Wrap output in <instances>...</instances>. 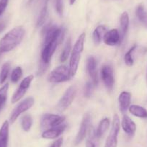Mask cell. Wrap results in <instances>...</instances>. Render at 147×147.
Segmentation results:
<instances>
[{"label":"cell","mask_w":147,"mask_h":147,"mask_svg":"<svg viewBox=\"0 0 147 147\" xmlns=\"http://www.w3.org/2000/svg\"><path fill=\"white\" fill-rule=\"evenodd\" d=\"M65 31L63 28L56 25L48 27L43 32V43L41 51V61L49 64L52 56L58 46L61 43L64 38Z\"/></svg>","instance_id":"1"},{"label":"cell","mask_w":147,"mask_h":147,"mask_svg":"<svg viewBox=\"0 0 147 147\" xmlns=\"http://www.w3.org/2000/svg\"><path fill=\"white\" fill-rule=\"evenodd\" d=\"M25 34V30L22 26L11 30L0 40V53H7L13 50L22 42Z\"/></svg>","instance_id":"2"},{"label":"cell","mask_w":147,"mask_h":147,"mask_svg":"<svg viewBox=\"0 0 147 147\" xmlns=\"http://www.w3.org/2000/svg\"><path fill=\"white\" fill-rule=\"evenodd\" d=\"M85 38L86 34L84 32L82 33L78 38L77 41H76L73 49H72L70 62H69V69H70L72 77L75 75L77 71V69H78L80 58H81L82 53L83 49H84Z\"/></svg>","instance_id":"3"},{"label":"cell","mask_w":147,"mask_h":147,"mask_svg":"<svg viewBox=\"0 0 147 147\" xmlns=\"http://www.w3.org/2000/svg\"><path fill=\"white\" fill-rule=\"evenodd\" d=\"M71 77L69 68L66 66H59L51 72L49 81L51 83H61L69 81Z\"/></svg>","instance_id":"4"},{"label":"cell","mask_w":147,"mask_h":147,"mask_svg":"<svg viewBox=\"0 0 147 147\" xmlns=\"http://www.w3.org/2000/svg\"><path fill=\"white\" fill-rule=\"evenodd\" d=\"M121 128V121L117 114H115L113 120L112 126L110 134L105 141V147H117L118 145V136Z\"/></svg>","instance_id":"5"},{"label":"cell","mask_w":147,"mask_h":147,"mask_svg":"<svg viewBox=\"0 0 147 147\" xmlns=\"http://www.w3.org/2000/svg\"><path fill=\"white\" fill-rule=\"evenodd\" d=\"M65 117L62 115H53V114H45L42 116L40 121V128L42 130L51 128L53 127L60 125L64 122Z\"/></svg>","instance_id":"6"},{"label":"cell","mask_w":147,"mask_h":147,"mask_svg":"<svg viewBox=\"0 0 147 147\" xmlns=\"http://www.w3.org/2000/svg\"><path fill=\"white\" fill-rule=\"evenodd\" d=\"M76 92H77V90L74 86H71L70 87L67 89L63 95L62 96L61 98L58 102L57 106V110H59V112H63L69 106L71 105L72 102L74 100L75 97Z\"/></svg>","instance_id":"7"},{"label":"cell","mask_w":147,"mask_h":147,"mask_svg":"<svg viewBox=\"0 0 147 147\" xmlns=\"http://www.w3.org/2000/svg\"><path fill=\"white\" fill-rule=\"evenodd\" d=\"M101 77L106 89L110 92L112 91L115 83V79L113 69L111 65L106 63L102 66Z\"/></svg>","instance_id":"8"},{"label":"cell","mask_w":147,"mask_h":147,"mask_svg":"<svg viewBox=\"0 0 147 147\" xmlns=\"http://www.w3.org/2000/svg\"><path fill=\"white\" fill-rule=\"evenodd\" d=\"M34 99L30 97L25 99L23 101L21 102L13 110L9 117V122L11 124L15 123V121L18 119V117L23 113L26 112L27 110H29L31 107L34 105Z\"/></svg>","instance_id":"9"},{"label":"cell","mask_w":147,"mask_h":147,"mask_svg":"<svg viewBox=\"0 0 147 147\" xmlns=\"http://www.w3.org/2000/svg\"><path fill=\"white\" fill-rule=\"evenodd\" d=\"M33 75H29L27 77H25L22 82H21L20 84L18 87V90H16L15 93H14L13 96L12 97V103H16L18 102L19 100L22 99V97L25 95L26 92L29 89L30 86L31 82L33 80Z\"/></svg>","instance_id":"10"},{"label":"cell","mask_w":147,"mask_h":147,"mask_svg":"<svg viewBox=\"0 0 147 147\" xmlns=\"http://www.w3.org/2000/svg\"><path fill=\"white\" fill-rule=\"evenodd\" d=\"M90 120H91V118H90V114H84V117L82 118V121L81 125H80V129H79L78 134H77L75 138V141H74L75 145L80 144L84 139V138H85L87 131H88L89 128H90Z\"/></svg>","instance_id":"11"},{"label":"cell","mask_w":147,"mask_h":147,"mask_svg":"<svg viewBox=\"0 0 147 147\" xmlns=\"http://www.w3.org/2000/svg\"><path fill=\"white\" fill-rule=\"evenodd\" d=\"M103 41L106 45L110 46H116L121 43V33L117 29H112L107 32L103 38Z\"/></svg>","instance_id":"12"},{"label":"cell","mask_w":147,"mask_h":147,"mask_svg":"<svg viewBox=\"0 0 147 147\" xmlns=\"http://www.w3.org/2000/svg\"><path fill=\"white\" fill-rule=\"evenodd\" d=\"M87 71L94 85L98 84V74L97 69V61L93 56H90L87 61Z\"/></svg>","instance_id":"13"},{"label":"cell","mask_w":147,"mask_h":147,"mask_svg":"<svg viewBox=\"0 0 147 147\" xmlns=\"http://www.w3.org/2000/svg\"><path fill=\"white\" fill-rule=\"evenodd\" d=\"M67 125L66 124H61L58 126L53 127L51 128L46 130L42 134V138H46V139H54L60 136L63 131L66 130Z\"/></svg>","instance_id":"14"},{"label":"cell","mask_w":147,"mask_h":147,"mask_svg":"<svg viewBox=\"0 0 147 147\" xmlns=\"http://www.w3.org/2000/svg\"><path fill=\"white\" fill-rule=\"evenodd\" d=\"M121 126H122L124 132L131 136H134L136 131V123L126 115H123V117L122 121H121Z\"/></svg>","instance_id":"15"},{"label":"cell","mask_w":147,"mask_h":147,"mask_svg":"<svg viewBox=\"0 0 147 147\" xmlns=\"http://www.w3.org/2000/svg\"><path fill=\"white\" fill-rule=\"evenodd\" d=\"M120 104V109L121 113H124L129 108L131 101V94L128 92H122L118 98Z\"/></svg>","instance_id":"16"},{"label":"cell","mask_w":147,"mask_h":147,"mask_svg":"<svg viewBox=\"0 0 147 147\" xmlns=\"http://www.w3.org/2000/svg\"><path fill=\"white\" fill-rule=\"evenodd\" d=\"M9 122L5 121L0 128V147H7L9 139Z\"/></svg>","instance_id":"17"},{"label":"cell","mask_w":147,"mask_h":147,"mask_svg":"<svg viewBox=\"0 0 147 147\" xmlns=\"http://www.w3.org/2000/svg\"><path fill=\"white\" fill-rule=\"evenodd\" d=\"M120 23H121V40H123L125 35H126L127 32H128V28H129V15H128V12H124L121 15V19H120Z\"/></svg>","instance_id":"18"},{"label":"cell","mask_w":147,"mask_h":147,"mask_svg":"<svg viewBox=\"0 0 147 147\" xmlns=\"http://www.w3.org/2000/svg\"><path fill=\"white\" fill-rule=\"evenodd\" d=\"M107 32V28L105 25H99L93 32L92 38L94 43L96 45H99L105 35Z\"/></svg>","instance_id":"19"},{"label":"cell","mask_w":147,"mask_h":147,"mask_svg":"<svg viewBox=\"0 0 147 147\" xmlns=\"http://www.w3.org/2000/svg\"><path fill=\"white\" fill-rule=\"evenodd\" d=\"M133 115L141 118H147V110L144 107L137 105H132L128 108Z\"/></svg>","instance_id":"20"},{"label":"cell","mask_w":147,"mask_h":147,"mask_svg":"<svg viewBox=\"0 0 147 147\" xmlns=\"http://www.w3.org/2000/svg\"><path fill=\"white\" fill-rule=\"evenodd\" d=\"M109 126H110V120H109V118H103V119L100 121V123H99L98 128H97V131L94 132L95 138H101V137L105 134L106 131H107Z\"/></svg>","instance_id":"21"},{"label":"cell","mask_w":147,"mask_h":147,"mask_svg":"<svg viewBox=\"0 0 147 147\" xmlns=\"http://www.w3.org/2000/svg\"><path fill=\"white\" fill-rule=\"evenodd\" d=\"M136 15L138 20L147 28V12L145 11L144 5H139L136 9Z\"/></svg>","instance_id":"22"},{"label":"cell","mask_w":147,"mask_h":147,"mask_svg":"<svg viewBox=\"0 0 147 147\" xmlns=\"http://www.w3.org/2000/svg\"><path fill=\"white\" fill-rule=\"evenodd\" d=\"M49 1V0H45L44 1V4H43V6L40 12V15H39L38 21H37V26L38 27H41L45 23V21L46 20V18H47L48 16Z\"/></svg>","instance_id":"23"},{"label":"cell","mask_w":147,"mask_h":147,"mask_svg":"<svg viewBox=\"0 0 147 147\" xmlns=\"http://www.w3.org/2000/svg\"><path fill=\"white\" fill-rule=\"evenodd\" d=\"M9 89V84H5L0 88V112L3 109L7 99V92Z\"/></svg>","instance_id":"24"},{"label":"cell","mask_w":147,"mask_h":147,"mask_svg":"<svg viewBox=\"0 0 147 147\" xmlns=\"http://www.w3.org/2000/svg\"><path fill=\"white\" fill-rule=\"evenodd\" d=\"M71 38H69L66 41V44H65V46L63 48V51H62L61 53V62H65L67 60L71 53Z\"/></svg>","instance_id":"25"},{"label":"cell","mask_w":147,"mask_h":147,"mask_svg":"<svg viewBox=\"0 0 147 147\" xmlns=\"http://www.w3.org/2000/svg\"><path fill=\"white\" fill-rule=\"evenodd\" d=\"M11 65L9 62H6L4 63L2 66V69L0 71V84H2L5 83L9 75V71H10Z\"/></svg>","instance_id":"26"},{"label":"cell","mask_w":147,"mask_h":147,"mask_svg":"<svg viewBox=\"0 0 147 147\" xmlns=\"http://www.w3.org/2000/svg\"><path fill=\"white\" fill-rule=\"evenodd\" d=\"M21 125L24 131L28 132L32 125V119L30 115H25L21 119Z\"/></svg>","instance_id":"27"},{"label":"cell","mask_w":147,"mask_h":147,"mask_svg":"<svg viewBox=\"0 0 147 147\" xmlns=\"http://www.w3.org/2000/svg\"><path fill=\"white\" fill-rule=\"evenodd\" d=\"M137 46L136 45H134V46L131 48L126 53L124 56V61H125V64L128 66H132L134 65V61L133 59V53H134V51L136 49Z\"/></svg>","instance_id":"28"},{"label":"cell","mask_w":147,"mask_h":147,"mask_svg":"<svg viewBox=\"0 0 147 147\" xmlns=\"http://www.w3.org/2000/svg\"><path fill=\"white\" fill-rule=\"evenodd\" d=\"M22 76V70L21 67L18 66L12 71L11 74V81L13 83H17Z\"/></svg>","instance_id":"29"},{"label":"cell","mask_w":147,"mask_h":147,"mask_svg":"<svg viewBox=\"0 0 147 147\" xmlns=\"http://www.w3.org/2000/svg\"><path fill=\"white\" fill-rule=\"evenodd\" d=\"M93 86H94V84L91 82H87V84H85V87H84V96L87 98L91 97L93 90Z\"/></svg>","instance_id":"30"},{"label":"cell","mask_w":147,"mask_h":147,"mask_svg":"<svg viewBox=\"0 0 147 147\" xmlns=\"http://www.w3.org/2000/svg\"><path fill=\"white\" fill-rule=\"evenodd\" d=\"M55 7L56 12L59 15H62L63 14V2L62 0H55Z\"/></svg>","instance_id":"31"},{"label":"cell","mask_w":147,"mask_h":147,"mask_svg":"<svg viewBox=\"0 0 147 147\" xmlns=\"http://www.w3.org/2000/svg\"><path fill=\"white\" fill-rule=\"evenodd\" d=\"M9 0H0V17L3 15L8 5Z\"/></svg>","instance_id":"32"},{"label":"cell","mask_w":147,"mask_h":147,"mask_svg":"<svg viewBox=\"0 0 147 147\" xmlns=\"http://www.w3.org/2000/svg\"><path fill=\"white\" fill-rule=\"evenodd\" d=\"M49 65V64L44 63V62H43L42 61H40V67H39V70H38V74H39V75H41V74H43L44 73L45 71H46V70L47 69Z\"/></svg>","instance_id":"33"},{"label":"cell","mask_w":147,"mask_h":147,"mask_svg":"<svg viewBox=\"0 0 147 147\" xmlns=\"http://www.w3.org/2000/svg\"><path fill=\"white\" fill-rule=\"evenodd\" d=\"M62 144H63V138L61 137V138L56 139L54 142H53L50 147H61Z\"/></svg>","instance_id":"34"},{"label":"cell","mask_w":147,"mask_h":147,"mask_svg":"<svg viewBox=\"0 0 147 147\" xmlns=\"http://www.w3.org/2000/svg\"><path fill=\"white\" fill-rule=\"evenodd\" d=\"M86 147H96V146L92 140L88 139L86 141Z\"/></svg>","instance_id":"35"},{"label":"cell","mask_w":147,"mask_h":147,"mask_svg":"<svg viewBox=\"0 0 147 147\" xmlns=\"http://www.w3.org/2000/svg\"><path fill=\"white\" fill-rule=\"evenodd\" d=\"M6 28V23L4 22H0V32H2Z\"/></svg>","instance_id":"36"},{"label":"cell","mask_w":147,"mask_h":147,"mask_svg":"<svg viewBox=\"0 0 147 147\" xmlns=\"http://www.w3.org/2000/svg\"><path fill=\"white\" fill-rule=\"evenodd\" d=\"M69 2H70V5H73L75 3L76 0H69Z\"/></svg>","instance_id":"37"},{"label":"cell","mask_w":147,"mask_h":147,"mask_svg":"<svg viewBox=\"0 0 147 147\" xmlns=\"http://www.w3.org/2000/svg\"><path fill=\"white\" fill-rule=\"evenodd\" d=\"M33 0H28V3H30V2H32Z\"/></svg>","instance_id":"38"},{"label":"cell","mask_w":147,"mask_h":147,"mask_svg":"<svg viewBox=\"0 0 147 147\" xmlns=\"http://www.w3.org/2000/svg\"><path fill=\"white\" fill-rule=\"evenodd\" d=\"M146 79H147V75H146Z\"/></svg>","instance_id":"39"}]
</instances>
